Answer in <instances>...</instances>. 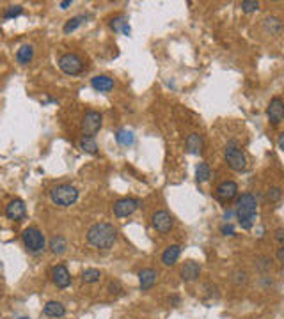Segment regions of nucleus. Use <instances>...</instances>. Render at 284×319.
<instances>
[{
	"instance_id": "f257e3e1",
	"label": "nucleus",
	"mask_w": 284,
	"mask_h": 319,
	"mask_svg": "<svg viewBox=\"0 0 284 319\" xmlns=\"http://www.w3.org/2000/svg\"><path fill=\"white\" fill-rule=\"evenodd\" d=\"M117 238V229L110 223H94L89 227L87 231V241L96 248L107 250L114 245V241Z\"/></svg>"
},
{
	"instance_id": "f03ea898",
	"label": "nucleus",
	"mask_w": 284,
	"mask_h": 319,
	"mask_svg": "<svg viewBox=\"0 0 284 319\" xmlns=\"http://www.w3.org/2000/svg\"><path fill=\"white\" fill-rule=\"evenodd\" d=\"M258 202L252 194H243L236 200V217L242 229H251L256 223Z\"/></svg>"
},
{
	"instance_id": "7ed1b4c3",
	"label": "nucleus",
	"mask_w": 284,
	"mask_h": 319,
	"mask_svg": "<svg viewBox=\"0 0 284 319\" xmlns=\"http://www.w3.org/2000/svg\"><path fill=\"white\" fill-rule=\"evenodd\" d=\"M50 197L57 206L68 208V206L77 202V199H78V190L75 188L73 185H57L52 188Z\"/></svg>"
},
{
	"instance_id": "20e7f679",
	"label": "nucleus",
	"mask_w": 284,
	"mask_h": 319,
	"mask_svg": "<svg viewBox=\"0 0 284 319\" xmlns=\"http://www.w3.org/2000/svg\"><path fill=\"white\" fill-rule=\"evenodd\" d=\"M224 156H226V162L228 165L236 172H243L247 169V158L243 154V151L238 147L236 140H231L226 146V151H224Z\"/></svg>"
},
{
	"instance_id": "39448f33",
	"label": "nucleus",
	"mask_w": 284,
	"mask_h": 319,
	"mask_svg": "<svg viewBox=\"0 0 284 319\" xmlns=\"http://www.w3.org/2000/svg\"><path fill=\"white\" fill-rule=\"evenodd\" d=\"M22 240H24V245L27 246V250L30 252H41L45 248V236H43V232L36 227H27L22 234Z\"/></svg>"
},
{
	"instance_id": "423d86ee",
	"label": "nucleus",
	"mask_w": 284,
	"mask_h": 319,
	"mask_svg": "<svg viewBox=\"0 0 284 319\" xmlns=\"http://www.w3.org/2000/svg\"><path fill=\"white\" fill-rule=\"evenodd\" d=\"M102 123H103V117L100 112L96 110L85 112L84 119H82V133H84V137H94V135L102 130Z\"/></svg>"
},
{
	"instance_id": "0eeeda50",
	"label": "nucleus",
	"mask_w": 284,
	"mask_h": 319,
	"mask_svg": "<svg viewBox=\"0 0 284 319\" xmlns=\"http://www.w3.org/2000/svg\"><path fill=\"white\" fill-rule=\"evenodd\" d=\"M59 68L64 71L66 74H71V76H77L84 71V62L77 53H66L59 59Z\"/></svg>"
},
{
	"instance_id": "6e6552de",
	"label": "nucleus",
	"mask_w": 284,
	"mask_h": 319,
	"mask_svg": "<svg viewBox=\"0 0 284 319\" xmlns=\"http://www.w3.org/2000/svg\"><path fill=\"white\" fill-rule=\"evenodd\" d=\"M266 116H268L272 126L281 124V121L284 119V101L281 98H272L270 103H268V108H266Z\"/></svg>"
},
{
	"instance_id": "1a4fd4ad",
	"label": "nucleus",
	"mask_w": 284,
	"mask_h": 319,
	"mask_svg": "<svg viewBox=\"0 0 284 319\" xmlns=\"http://www.w3.org/2000/svg\"><path fill=\"white\" fill-rule=\"evenodd\" d=\"M137 208H139V200L137 199H130V197L119 199L114 204V215L119 218L130 217V215H133L137 211Z\"/></svg>"
},
{
	"instance_id": "9d476101",
	"label": "nucleus",
	"mask_w": 284,
	"mask_h": 319,
	"mask_svg": "<svg viewBox=\"0 0 284 319\" xmlns=\"http://www.w3.org/2000/svg\"><path fill=\"white\" fill-rule=\"evenodd\" d=\"M236 194H238V185L234 181H224V183H220V185L217 186V192H215L217 199L224 204L229 202V200H233L234 197H236Z\"/></svg>"
},
{
	"instance_id": "9b49d317",
	"label": "nucleus",
	"mask_w": 284,
	"mask_h": 319,
	"mask_svg": "<svg viewBox=\"0 0 284 319\" xmlns=\"http://www.w3.org/2000/svg\"><path fill=\"white\" fill-rule=\"evenodd\" d=\"M151 220H153V227H155V229H156L158 232H162V234L169 232L171 229H173V225H174L173 217H171L167 211H163V209H160V211L155 213Z\"/></svg>"
},
{
	"instance_id": "f8f14e48",
	"label": "nucleus",
	"mask_w": 284,
	"mask_h": 319,
	"mask_svg": "<svg viewBox=\"0 0 284 319\" xmlns=\"http://www.w3.org/2000/svg\"><path fill=\"white\" fill-rule=\"evenodd\" d=\"M52 280H53V284H55L57 287H62V289H64V287H68L71 284V275L66 266L57 264V266L52 268Z\"/></svg>"
},
{
	"instance_id": "ddd939ff",
	"label": "nucleus",
	"mask_w": 284,
	"mask_h": 319,
	"mask_svg": "<svg viewBox=\"0 0 284 319\" xmlns=\"http://www.w3.org/2000/svg\"><path fill=\"white\" fill-rule=\"evenodd\" d=\"M25 213H27V208H25V202L22 199H14L5 206V217L9 220H22L25 217Z\"/></svg>"
},
{
	"instance_id": "4468645a",
	"label": "nucleus",
	"mask_w": 284,
	"mask_h": 319,
	"mask_svg": "<svg viewBox=\"0 0 284 319\" xmlns=\"http://www.w3.org/2000/svg\"><path fill=\"white\" fill-rule=\"evenodd\" d=\"M199 273H201V266L196 263V261H186V263L181 266L180 275H181V278L185 280V282H194V280L199 277Z\"/></svg>"
},
{
	"instance_id": "2eb2a0df",
	"label": "nucleus",
	"mask_w": 284,
	"mask_h": 319,
	"mask_svg": "<svg viewBox=\"0 0 284 319\" xmlns=\"http://www.w3.org/2000/svg\"><path fill=\"white\" fill-rule=\"evenodd\" d=\"M156 271L151 268H144L142 271L139 273V284H140V289L142 291H149L151 287L155 286V282H156Z\"/></svg>"
},
{
	"instance_id": "dca6fc26",
	"label": "nucleus",
	"mask_w": 284,
	"mask_h": 319,
	"mask_svg": "<svg viewBox=\"0 0 284 319\" xmlns=\"http://www.w3.org/2000/svg\"><path fill=\"white\" fill-rule=\"evenodd\" d=\"M91 85H93L94 91H98V93H108L114 89V80L107 74H98V76H94L91 80Z\"/></svg>"
},
{
	"instance_id": "f3484780",
	"label": "nucleus",
	"mask_w": 284,
	"mask_h": 319,
	"mask_svg": "<svg viewBox=\"0 0 284 319\" xmlns=\"http://www.w3.org/2000/svg\"><path fill=\"white\" fill-rule=\"evenodd\" d=\"M180 254H181V246L180 245H171L165 248V252L162 254V263L165 266H173L178 259H180Z\"/></svg>"
},
{
	"instance_id": "a211bd4d",
	"label": "nucleus",
	"mask_w": 284,
	"mask_h": 319,
	"mask_svg": "<svg viewBox=\"0 0 284 319\" xmlns=\"http://www.w3.org/2000/svg\"><path fill=\"white\" fill-rule=\"evenodd\" d=\"M186 149L190 154H201L203 151V137L199 133H190L186 137Z\"/></svg>"
},
{
	"instance_id": "6ab92c4d",
	"label": "nucleus",
	"mask_w": 284,
	"mask_h": 319,
	"mask_svg": "<svg viewBox=\"0 0 284 319\" xmlns=\"http://www.w3.org/2000/svg\"><path fill=\"white\" fill-rule=\"evenodd\" d=\"M116 140L119 146H123V147H130V146H133V142H135V135H133V131L123 128V130H117Z\"/></svg>"
},
{
	"instance_id": "aec40b11",
	"label": "nucleus",
	"mask_w": 284,
	"mask_h": 319,
	"mask_svg": "<svg viewBox=\"0 0 284 319\" xmlns=\"http://www.w3.org/2000/svg\"><path fill=\"white\" fill-rule=\"evenodd\" d=\"M45 314L48 318H62L66 314V309L61 301H48L45 305Z\"/></svg>"
},
{
	"instance_id": "412c9836",
	"label": "nucleus",
	"mask_w": 284,
	"mask_h": 319,
	"mask_svg": "<svg viewBox=\"0 0 284 319\" xmlns=\"http://www.w3.org/2000/svg\"><path fill=\"white\" fill-rule=\"evenodd\" d=\"M78 147L87 154H98V144L93 137H82L78 140Z\"/></svg>"
},
{
	"instance_id": "4be33fe9",
	"label": "nucleus",
	"mask_w": 284,
	"mask_h": 319,
	"mask_svg": "<svg viewBox=\"0 0 284 319\" xmlns=\"http://www.w3.org/2000/svg\"><path fill=\"white\" fill-rule=\"evenodd\" d=\"M34 57V48L30 45H24V47H20V50L16 51V60H18L20 64H28Z\"/></svg>"
},
{
	"instance_id": "5701e85b",
	"label": "nucleus",
	"mask_w": 284,
	"mask_h": 319,
	"mask_svg": "<svg viewBox=\"0 0 284 319\" xmlns=\"http://www.w3.org/2000/svg\"><path fill=\"white\" fill-rule=\"evenodd\" d=\"M110 27L114 28L116 32H123V34H126V36H130L131 34V28H130V25H128V22H126L125 16H119V18L112 20Z\"/></svg>"
},
{
	"instance_id": "b1692460",
	"label": "nucleus",
	"mask_w": 284,
	"mask_h": 319,
	"mask_svg": "<svg viewBox=\"0 0 284 319\" xmlns=\"http://www.w3.org/2000/svg\"><path fill=\"white\" fill-rule=\"evenodd\" d=\"M66 248H68V243H66V240L62 236H53L50 240V250L53 254H57V255L64 254Z\"/></svg>"
},
{
	"instance_id": "393cba45",
	"label": "nucleus",
	"mask_w": 284,
	"mask_h": 319,
	"mask_svg": "<svg viewBox=\"0 0 284 319\" xmlns=\"http://www.w3.org/2000/svg\"><path fill=\"white\" fill-rule=\"evenodd\" d=\"M265 30L270 34H279L281 28H283V24H281L279 18H274V16H268V18H265Z\"/></svg>"
},
{
	"instance_id": "a878e982",
	"label": "nucleus",
	"mask_w": 284,
	"mask_h": 319,
	"mask_svg": "<svg viewBox=\"0 0 284 319\" xmlns=\"http://www.w3.org/2000/svg\"><path fill=\"white\" fill-rule=\"evenodd\" d=\"M210 176H211V171H210V165L208 163H199L197 165V169H196V177H197V181L199 183H206V181L210 179Z\"/></svg>"
},
{
	"instance_id": "bb28decb",
	"label": "nucleus",
	"mask_w": 284,
	"mask_h": 319,
	"mask_svg": "<svg viewBox=\"0 0 284 319\" xmlns=\"http://www.w3.org/2000/svg\"><path fill=\"white\" fill-rule=\"evenodd\" d=\"M84 20H85V16H75V18H71V20H68L64 24V34H70V32H73V30H77V28L80 27V25L84 24Z\"/></svg>"
},
{
	"instance_id": "cd10ccee",
	"label": "nucleus",
	"mask_w": 284,
	"mask_h": 319,
	"mask_svg": "<svg viewBox=\"0 0 284 319\" xmlns=\"http://www.w3.org/2000/svg\"><path fill=\"white\" fill-rule=\"evenodd\" d=\"M100 278H102V273H100V270L89 268V270H85V271L82 273V280H84L85 284H94V282H98Z\"/></svg>"
},
{
	"instance_id": "c85d7f7f",
	"label": "nucleus",
	"mask_w": 284,
	"mask_h": 319,
	"mask_svg": "<svg viewBox=\"0 0 284 319\" xmlns=\"http://www.w3.org/2000/svg\"><path fill=\"white\" fill-rule=\"evenodd\" d=\"M281 197H283V190L279 186H272L268 192H266V200L268 202H279Z\"/></svg>"
},
{
	"instance_id": "c756f323",
	"label": "nucleus",
	"mask_w": 284,
	"mask_h": 319,
	"mask_svg": "<svg viewBox=\"0 0 284 319\" xmlns=\"http://www.w3.org/2000/svg\"><path fill=\"white\" fill-rule=\"evenodd\" d=\"M22 13H24V7H22V5H9L4 13V20L16 18V16H20Z\"/></svg>"
},
{
	"instance_id": "7c9ffc66",
	"label": "nucleus",
	"mask_w": 284,
	"mask_h": 319,
	"mask_svg": "<svg viewBox=\"0 0 284 319\" xmlns=\"http://www.w3.org/2000/svg\"><path fill=\"white\" fill-rule=\"evenodd\" d=\"M240 7H242L243 13H254V11L259 9V2L258 0H243Z\"/></svg>"
},
{
	"instance_id": "2f4dec72",
	"label": "nucleus",
	"mask_w": 284,
	"mask_h": 319,
	"mask_svg": "<svg viewBox=\"0 0 284 319\" xmlns=\"http://www.w3.org/2000/svg\"><path fill=\"white\" fill-rule=\"evenodd\" d=\"M220 231H222V234H226V236H233L234 234V227L233 225H222L220 227Z\"/></svg>"
},
{
	"instance_id": "473e14b6",
	"label": "nucleus",
	"mask_w": 284,
	"mask_h": 319,
	"mask_svg": "<svg viewBox=\"0 0 284 319\" xmlns=\"http://www.w3.org/2000/svg\"><path fill=\"white\" fill-rule=\"evenodd\" d=\"M259 261H261V263L258 264V266H259L261 270H268V268H270V266H272V261L268 259V257H261Z\"/></svg>"
},
{
	"instance_id": "72a5a7b5",
	"label": "nucleus",
	"mask_w": 284,
	"mask_h": 319,
	"mask_svg": "<svg viewBox=\"0 0 284 319\" xmlns=\"http://www.w3.org/2000/svg\"><path fill=\"white\" fill-rule=\"evenodd\" d=\"M275 240H277L279 243H283V245H284V229H283V227H279V229L275 231Z\"/></svg>"
},
{
	"instance_id": "f704fd0d",
	"label": "nucleus",
	"mask_w": 284,
	"mask_h": 319,
	"mask_svg": "<svg viewBox=\"0 0 284 319\" xmlns=\"http://www.w3.org/2000/svg\"><path fill=\"white\" fill-rule=\"evenodd\" d=\"M277 146H279L281 151H284V131L279 135V139H277Z\"/></svg>"
},
{
	"instance_id": "c9c22d12",
	"label": "nucleus",
	"mask_w": 284,
	"mask_h": 319,
	"mask_svg": "<svg viewBox=\"0 0 284 319\" xmlns=\"http://www.w3.org/2000/svg\"><path fill=\"white\" fill-rule=\"evenodd\" d=\"M277 259H279V261H281V263H283V264H284V245H283V246H281V248H279V250H277Z\"/></svg>"
},
{
	"instance_id": "e433bc0d",
	"label": "nucleus",
	"mask_w": 284,
	"mask_h": 319,
	"mask_svg": "<svg viewBox=\"0 0 284 319\" xmlns=\"http://www.w3.org/2000/svg\"><path fill=\"white\" fill-rule=\"evenodd\" d=\"M73 4V2H71V0H64V2H61V9H68V7H70V5Z\"/></svg>"
},
{
	"instance_id": "4c0bfd02",
	"label": "nucleus",
	"mask_w": 284,
	"mask_h": 319,
	"mask_svg": "<svg viewBox=\"0 0 284 319\" xmlns=\"http://www.w3.org/2000/svg\"><path fill=\"white\" fill-rule=\"evenodd\" d=\"M20 319H28V318H20Z\"/></svg>"
}]
</instances>
